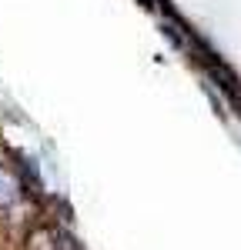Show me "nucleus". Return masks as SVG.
<instances>
[{"label":"nucleus","mask_w":241,"mask_h":250,"mask_svg":"<svg viewBox=\"0 0 241 250\" xmlns=\"http://www.w3.org/2000/svg\"><path fill=\"white\" fill-rule=\"evenodd\" d=\"M57 250H77V244H74V240H71V237H60Z\"/></svg>","instance_id":"obj_3"},{"label":"nucleus","mask_w":241,"mask_h":250,"mask_svg":"<svg viewBox=\"0 0 241 250\" xmlns=\"http://www.w3.org/2000/svg\"><path fill=\"white\" fill-rule=\"evenodd\" d=\"M60 237L54 227H47V224H40V227H30L27 233V240H24V247L27 250H57Z\"/></svg>","instance_id":"obj_2"},{"label":"nucleus","mask_w":241,"mask_h":250,"mask_svg":"<svg viewBox=\"0 0 241 250\" xmlns=\"http://www.w3.org/2000/svg\"><path fill=\"white\" fill-rule=\"evenodd\" d=\"M20 190H24V187H20V177L10 170V167L0 164V210L14 207V204L20 200Z\"/></svg>","instance_id":"obj_1"}]
</instances>
